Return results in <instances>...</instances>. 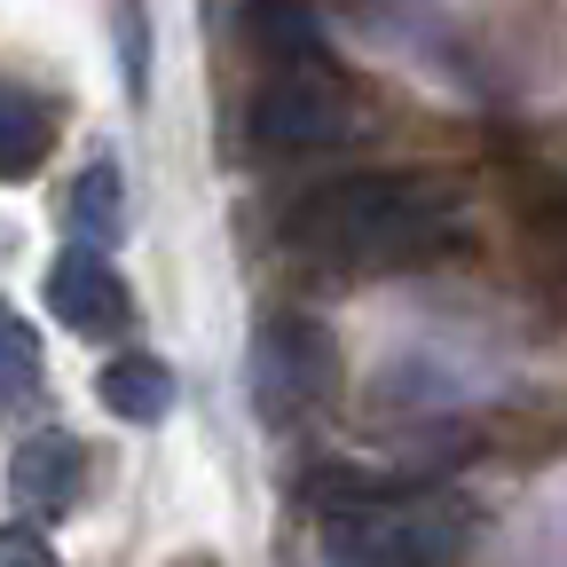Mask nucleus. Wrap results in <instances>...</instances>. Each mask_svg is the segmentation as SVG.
<instances>
[{"instance_id":"nucleus-5","label":"nucleus","mask_w":567,"mask_h":567,"mask_svg":"<svg viewBox=\"0 0 567 567\" xmlns=\"http://www.w3.org/2000/svg\"><path fill=\"white\" fill-rule=\"evenodd\" d=\"M48 308L63 316V331H80V339H111V331L134 323V292L118 284V268H111L95 245L55 252V268H48Z\"/></svg>"},{"instance_id":"nucleus-1","label":"nucleus","mask_w":567,"mask_h":567,"mask_svg":"<svg viewBox=\"0 0 567 567\" xmlns=\"http://www.w3.org/2000/svg\"><path fill=\"white\" fill-rule=\"evenodd\" d=\"M457 229V189L425 174H354L284 213V237L331 268H410Z\"/></svg>"},{"instance_id":"nucleus-2","label":"nucleus","mask_w":567,"mask_h":567,"mask_svg":"<svg viewBox=\"0 0 567 567\" xmlns=\"http://www.w3.org/2000/svg\"><path fill=\"white\" fill-rule=\"evenodd\" d=\"M465 544V505L425 488H386L371 505L323 513V567H442Z\"/></svg>"},{"instance_id":"nucleus-6","label":"nucleus","mask_w":567,"mask_h":567,"mask_svg":"<svg viewBox=\"0 0 567 567\" xmlns=\"http://www.w3.org/2000/svg\"><path fill=\"white\" fill-rule=\"evenodd\" d=\"M9 496H17L32 520H63V513L87 496V442L63 434V425L24 434L17 457H9Z\"/></svg>"},{"instance_id":"nucleus-10","label":"nucleus","mask_w":567,"mask_h":567,"mask_svg":"<svg viewBox=\"0 0 567 567\" xmlns=\"http://www.w3.org/2000/svg\"><path fill=\"white\" fill-rule=\"evenodd\" d=\"M71 229H80V245H111L126 229V174L111 158L80 166V182H71Z\"/></svg>"},{"instance_id":"nucleus-7","label":"nucleus","mask_w":567,"mask_h":567,"mask_svg":"<svg viewBox=\"0 0 567 567\" xmlns=\"http://www.w3.org/2000/svg\"><path fill=\"white\" fill-rule=\"evenodd\" d=\"M48 151H55V111L24 80H0V182H32Z\"/></svg>"},{"instance_id":"nucleus-9","label":"nucleus","mask_w":567,"mask_h":567,"mask_svg":"<svg viewBox=\"0 0 567 567\" xmlns=\"http://www.w3.org/2000/svg\"><path fill=\"white\" fill-rule=\"evenodd\" d=\"M252 40L276 71H308V63H331L323 55V32H316V9L308 0H252Z\"/></svg>"},{"instance_id":"nucleus-3","label":"nucleus","mask_w":567,"mask_h":567,"mask_svg":"<svg viewBox=\"0 0 567 567\" xmlns=\"http://www.w3.org/2000/svg\"><path fill=\"white\" fill-rule=\"evenodd\" d=\"M245 386L268 425H308L339 402V339L316 316H268L245 354Z\"/></svg>"},{"instance_id":"nucleus-4","label":"nucleus","mask_w":567,"mask_h":567,"mask_svg":"<svg viewBox=\"0 0 567 567\" xmlns=\"http://www.w3.org/2000/svg\"><path fill=\"white\" fill-rule=\"evenodd\" d=\"M252 134L268 151H339V142L363 134V103H354V87L331 63L276 71V80L252 95Z\"/></svg>"},{"instance_id":"nucleus-11","label":"nucleus","mask_w":567,"mask_h":567,"mask_svg":"<svg viewBox=\"0 0 567 567\" xmlns=\"http://www.w3.org/2000/svg\"><path fill=\"white\" fill-rule=\"evenodd\" d=\"M40 379H48V363H40V331L0 300V410H24L32 394H40Z\"/></svg>"},{"instance_id":"nucleus-8","label":"nucleus","mask_w":567,"mask_h":567,"mask_svg":"<svg viewBox=\"0 0 567 567\" xmlns=\"http://www.w3.org/2000/svg\"><path fill=\"white\" fill-rule=\"evenodd\" d=\"M95 394H103V410L126 417V425H158V417L174 410V371L158 363V354H118V363H103Z\"/></svg>"},{"instance_id":"nucleus-13","label":"nucleus","mask_w":567,"mask_h":567,"mask_svg":"<svg viewBox=\"0 0 567 567\" xmlns=\"http://www.w3.org/2000/svg\"><path fill=\"white\" fill-rule=\"evenodd\" d=\"M174 567H221V559H213V551H189V559H174Z\"/></svg>"},{"instance_id":"nucleus-12","label":"nucleus","mask_w":567,"mask_h":567,"mask_svg":"<svg viewBox=\"0 0 567 567\" xmlns=\"http://www.w3.org/2000/svg\"><path fill=\"white\" fill-rule=\"evenodd\" d=\"M0 567H55L40 528H0Z\"/></svg>"}]
</instances>
